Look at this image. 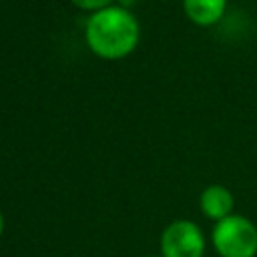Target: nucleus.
<instances>
[{
    "label": "nucleus",
    "instance_id": "f257e3e1",
    "mask_svg": "<svg viewBox=\"0 0 257 257\" xmlns=\"http://www.w3.org/2000/svg\"><path fill=\"white\" fill-rule=\"evenodd\" d=\"M86 42L100 58H122L133 52L139 42V22L128 10L120 6H106L88 18Z\"/></svg>",
    "mask_w": 257,
    "mask_h": 257
},
{
    "label": "nucleus",
    "instance_id": "f03ea898",
    "mask_svg": "<svg viewBox=\"0 0 257 257\" xmlns=\"http://www.w3.org/2000/svg\"><path fill=\"white\" fill-rule=\"evenodd\" d=\"M213 245L221 257H253L257 253V227L241 215H229L217 221Z\"/></svg>",
    "mask_w": 257,
    "mask_h": 257
},
{
    "label": "nucleus",
    "instance_id": "7ed1b4c3",
    "mask_svg": "<svg viewBox=\"0 0 257 257\" xmlns=\"http://www.w3.org/2000/svg\"><path fill=\"white\" fill-rule=\"evenodd\" d=\"M163 257H203L205 239L201 229L191 221L171 223L161 237Z\"/></svg>",
    "mask_w": 257,
    "mask_h": 257
},
{
    "label": "nucleus",
    "instance_id": "20e7f679",
    "mask_svg": "<svg viewBox=\"0 0 257 257\" xmlns=\"http://www.w3.org/2000/svg\"><path fill=\"white\" fill-rule=\"evenodd\" d=\"M201 209L209 219L221 221L231 215L233 209V195L229 189L221 185H211L201 195Z\"/></svg>",
    "mask_w": 257,
    "mask_h": 257
},
{
    "label": "nucleus",
    "instance_id": "39448f33",
    "mask_svg": "<svg viewBox=\"0 0 257 257\" xmlns=\"http://www.w3.org/2000/svg\"><path fill=\"white\" fill-rule=\"evenodd\" d=\"M187 16L199 24V26H211L215 24L223 12L227 0H183Z\"/></svg>",
    "mask_w": 257,
    "mask_h": 257
},
{
    "label": "nucleus",
    "instance_id": "423d86ee",
    "mask_svg": "<svg viewBox=\"0 0 257 257\" xmlns=\"http://www.w3.org/2000/svg\"><path fill=\"white\" fill-rule=\"evenodd\" d=\"M112 0H72V4H76L78 8H84V10H102L110 4Z\"/></svg>",
    "mask_w": 257,
    "mask_h": 257
},
{
    "label": "nucleus",
    "instance_id": "0eeeda50",
    "mask_svg": "<svg viewBox=\"0 0 257 257\" xmlns=\"http://www.w3.org/2000/svg\"><path fill=\"white\" fill-rule=\"evenodd\" d=\"M2 229H4V219H2V213H0V235H2Z\"/></svg>",
    "mask_w": 257,
    "mask_h": 257
}]
</instances>
